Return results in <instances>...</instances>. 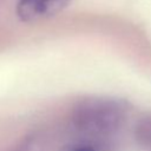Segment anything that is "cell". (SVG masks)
<instances>
[{"instance_id":"obj_1","label":"cell","mask_w":151,"mask_h":151,"mask_svg":"<svg viewBox=\"0 0 151 151\" xmlns=\"http://www.w3.org/2000/svg\"><path fill=\"white\" fill-rule=\"evenodd\" d=\"M127 104L113 98H88L79 101L72 112L77 129L88 133H109L125 119Z\"/></svg>"},{"instance_id":"obj_3","label":"cell","mask_w":151,"mask_h":151,"mask_svg":"<svg viewBox=\"0 0 151 151\" xmlns=\"http://www.w3.org/2000/svg\"><path fill=\"white\" fill-rule=\"evenodd\" d=\"M136 138L137 140L146 146V147H151V119H144L142 122L138 123V125H136Z\"/></svg>"},{"instance_id":"obj_2","label":"cell","mask_w":151,"mask_h":151,"mask_svg":"<svg viewBox=\"0 0 151 151\" xmlns=\"http://www.w3.org/2000/svg\"><path fill=\"white\" fill-rule=\"evenodd\" d=\"M17 14L22 21L32 22L50 15V12L45 0H19Z\"/></svg>"},{"instance_id":"obj_5","label":"cell","mask_w":151,"mask_h":151,"mask_svg":"<svg viewBox=\"0 0 151 151\" xmlns=\"http://www.w3.org/2000/svg\"><path fill=\"white\" fill-rule=\"evenodd\" d=\"M73 151H96V150H93V149L90 147V146H80V147L74 149Z\"/></svg>"},{"instance_id":"obj_4","label":"cell","mask_w":151,"mask_h":151,"mask_svg":"<svg viewBox=\"0 0 151 151\" xmlns=\"http://www.w3.org/2000/svg\"><path fill=\"white\" fill-rule=\"evenodd\" d=\"M45 2L48 7V12L51 15V14L57 13L59 9H61L68 2V0H45Z\"/></svg>"}]
</instances>
